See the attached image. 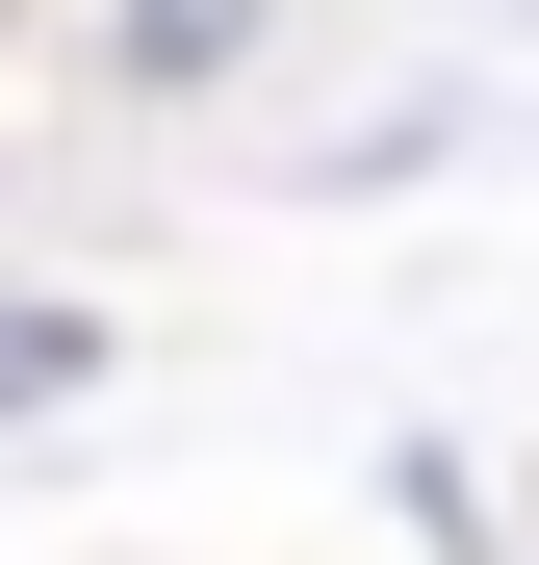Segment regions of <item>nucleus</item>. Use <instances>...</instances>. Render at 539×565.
Segmentation results:
<instances>
[{"label":"nucleus","mask_w":539,"mask_h":565,"mask_svg":"<svg viewBox=\"0 0 539 565\" xmlns=\"http://www.w3.org/2000/svg\"><path fill=\"white\" fill-rule=\"evenodd\" d=\"M257 26H283V0H104V104H231V77H257Z\"/></svg>","instance_id":"f257e3e1"},{"label":"nucleus","mask_w":539,"mask_h":565,"mask_svg":"<svg viewBox=\"0 0 539 565\" xmlns=\"http://www.w3.org/2000/svg\"><path fill=\"white\" fill-rule=\"evenodd\" d=\"M104 386V309H0V412H77Z\"/></svg>","instance_id":"f03ea898"},{"label":"nucleus","mask_w":539,"mask_h":565,"mask_svg":"<svg viewBox=\"0 0 539 565\" xmlns=\"http://www.w3.org/2000/svg\"><path fill=\"white\" fill-rule=\"evenodd\" d=\"M0 26H26V0H0Z\"/></svg>","instance_id":"7ed1b4c3"}]
</instances>
